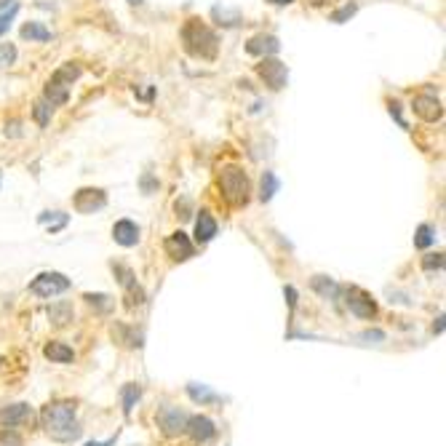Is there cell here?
<instances>
[{"label": "cell", "instance_id": "1", "mask_svg": "<svg viewBox=\"0 0 446 446\" xmlns=\"http://www.w3.org/2000/svg\"><path fill=\"white\" fill-rule=\"evenodd\" d=\"M43 428L46 433L54 438V441H62V444H70L75 438H81V425L75 419V404L72 401H54L43 409Z\"/></svg>", "mask_w": 446, "mask_h": 446}, {"label": "cell", "instance_id": "2", "mask_svg": "<svg viewBox=\"0 0 446 446\" xmlns=\"http://www.w3.org/2000/svg\"><path fill=\"white\" fill-rule=\"evenodd\" d=\"M182 43H185V51L195 59H206L211 62L216 59V51H219V38L216 32L206 22L201 19H188L185 27H182Z\"/></svg>", "mask_w": 446, "mask_h": 446}, {"label": "cell", "instance_id": "3", "mask_svg": "<svg viewBox=\"0 0 446 446\" xmlns=\"http://www.w3.org/2000/svg\"><path fill=\"white\" fill-rule=\"evenodd\" d=\"M219 192H222V198L230 203V206H246L249 203V192H251L246 171H241L238 166L222 169V174H219Z\"/></svg>", "mask_w": 446, "mask_h": 446}, {"label": "cell", "instance_id": "4", "mask_svg": "<svg viewBox=\"0 0 446 446\" xmlns=\"http://www.w3.org/2000/svg\"><path fill=\"white\" fill-rule=\"evenodd\" d=\"M70 289V281L62 275V273H41L32 284H29V294H35V297H59V294H65Z\"/></svg>", "mask_w": 446, "mask_h": 446}, {"label": "cell", "instance_id": "5", "mask_svg": "<svg viewBox=\"0 0 446 446\" xmlns=\"http://www.w3.org/2000/svg\"><path fill=\"white\" fill-rule=\"evenodd\" d=\"M257 75L265 81L268 88H273V91H281L286 86V81H289V70H286V65L284 62H278V59H270V56H265V59L257 65Z\"/></svg>", "mask_w": 446, "mask_h": 446}, {"label": "cell", "instance_id": "6", "mask_svg": "<svg viewBox=\"0 0 446 446\" xmlns=\"http://www.w3.org/2000/svg\"><path fill=\"white\" fill-rule=\"evenodd\" d=\"M345 305L350 308L353 315H358V318H374V313H377V305H374V299L366 294L364 289H345Z\"/></svg>", "mask_w": 446, "mask_h": 446}, {"label": "cell", "instance_id": "7", "mask_svg": "<svg viewBox=\"0 0 446 446\" xmlns=\"http://www.w3.org/2000/svg\"><path fill=\"white\" fill-rule=\"evenodd\" d=\"M72 206H75V211H81V214H94V211L107 206V195L96 188H83L75 192Z\"/></svg>", "mask_w": 446, "mask_h": 446}, {"label": "cell", "instance_id": "8", "mask_svg": "<svg viewBox=\"0 0 446 446\" xmlns=\"http://www.w3.org/2000/svg\"><path fill=\"white\" fill-rule=\"evenodd\" d=\"M158 425L163 428L166 435H179V433H185L188 414L182 409H176V406H163L158 412Z\"/></svg>", "mask_w": 446, "mask_h": 446}, {"label": "cell", "instance_id": "9", "mask_svg": "<svg viewBox=\"0 0 446 446\" xmlns=\"http://www.w3.org/2000/svg\"><path fill=\"white\" fill-rule=\"evenodd\" d=\"M412 110H414V112H417V115L425 123L441 121V115H444L441 99H435L433 94H419V96H414V102H412Z\"/></svg>", "mask_w": 446, "mask_h": 446}, {"label": "cell", "instance_id": "10", "mask_svg": "<svg viewBox=\"0 0 446 446\" xmlns=\"http://www.w3.org/2000/svg\"><path fill=\"white\" fill-rule=\"evenodd\" d=\"M166 254L174 259V262H185V259H190L195 254V246H192V241H190L182 230L171 232V235L166 238Z\"/></svg>", "mask_w": 446, "mask_h": 446}, {"label": "cell", "instance_id": "11", "mask_svg": "<svg viewBox=\"0 0 446 446\" xmlns=\"http://www.w3.org/2000/svg\"><path fill=\"white\" fill-rule=\"evenodd\" d=\"M32 419V409L27 404H11L0 409V425L3 428H19Z\"/></svg>", "mask_w": 446, "mask_h": 446}, {"label": "cell", "instance_id": "12", "mask_svg": "<svg viewBox=\"0 0 446 446\" xmlns=\"http://www.w3.org/2000/svg\"><path fill=\"white\" fill-rule=\"evenodd\" d=\"M246 51L251 56H273L281 51V43H278V38L275 35H265V32H259V35H254L251 41L246 43Z\"/></svg>", "mask_w": 446, "mask_h": 446}, {"label": "cell", "instance_id": "13", "mask_svg": "<svg viewBox=\"0 0 446 446\" xmlns=\"http://www.w3.org/2000/svg\"><path fill=\"white\" fill-rule=\"evenodd\" d=\"M185 431L192 435V441H198V444H203V441H211L214 438V433H216V428H214V422L209 417H188V425H185Z\"/></svg>", "mask_w": 446, "mask_h": 446}, {"label": "cell", "instance_id": "14", "mask_svg": "<svg viewBox=\"0 0 446 446\" xmlns=\"http://www.w3.org/2000/svg\"><path fill=\"white\" fill-rule=\"evenodd\" d=\"M112 238H115V244L121 246H136L139 244V228H136V222L131 219H121V222H115V228H112Z\"/></svg>", "mask_w": 446, "mask_h": 446}, {"label": "cell", "instance_id": "15", "mask_svg": "<svg viewBox=\"0 0 446 446\" xmlns=\"http://www.w3.org/2000/svg\"><path fill=\"white\" fill-rule=\"evenodd\" d=\"M70 96V86L65 81H59L51 75V81L46 83V102L51 105V107H59V105H65Z\"/></svg>", "mask_w": 446, "mask_h": 446}, {"label": "cell", "instance_id": "16", "mask_svg": "<svg viewBox=\"0 0 446 446\" xmlns=\"http://www.w3.org/2000/svg\"><path fill=\"white\" fill-rule=\"evenodd\" d=\"M43 355H46L48 361H54V364H72V361H75V353H72V348H67L65 342H48V345L43 348Z\"/></svg>", "mask_w": 446, "mask_h": 446}, {"label": "cell", "instance_id": "17", "mask_svg": "<svg viewBox=\"0 0 446 446\" xmlns=\"http://www.w3.org/2000/svg\"><path fill=\"white\" fill-rule=\"evenodd\" d=\"M216 235V219L209 211H201V216L195 219V238L198 244H209Z\"/></svg>", "mask_w": 446, "mask_h": 446}, {"label": "cell", "instance_id": "18", "mask_svg": "<svg viewBox=\"0 0 446 446\" xmlns=\"http://www.w3.org/2000/svg\"><path fill=\"white\" fill-rule=\"evenodd\" d=\"M22 38H25V41L46 43V41H51V29H46L41 22H29V25L22 27Z\"/></svg>", "mask_w": 446, "mask_h": 446}, {"label": "cell", "instance_id": "19", "mask_svg": "<svg viewBox=\"0 0 446 446\" xmlns=\"http://www.w3.org/2000/svg\"><path fill=\"white\" fill-rule=\"evenodd\" d=\"M139 395H142V388H139V385H134V382L123 385L121 398H123V412H126V414H131V409H134V404L139 401Z\"/></svg>", "mask_w": 446, "mask_h": 446}, {"label": "cell", "instance_id": "20", "mask_svg": "<svg viewBox=\"0 0 446 446\" xmlns=\"http://www.w3.org/2000/svg\"><path fill=\"white\" fill-rule=\"evenodd\" d=\"M278 188H281L278 176L273 174V171H265V176H262V192H259V198H262V201H270L273 195L278 192Z\"/></svg>", "mask_w": 446, "mask_h": 446}, {"label": "cell", "instance_id": "21", "mask_svg": "<svg viewBox=\"0 0 446 446\" xmlns=\"http://www.w3.org/2000/svg\"><path fill=\"white\" fill-rule=\"evenodd\" d=\"M41 225H48L51 232H59L67 225V214H62V211H46V214L41 216Z\"/></svg>", "mask_w": 446, "mask_h": 446}, {"label": "cell", "instance_id": "22", "mask_svg": "<svg viewBox=\"0 0 446 446\" xmlns=\"http://www.w3.org/2000/svg\"><path fill=\"white\" fill-rule=\"evenodd\" d=\"M54 78H59V81H65L67 86H72V81H78V78H81V67H78L75 62H67V65H62V67L56 70Z\"/></svg>", "mask_w": 446, "mask_h": 446}, {"label": "cell", "instance_id": "23", "mask_svg": "<svg viewBox=\"0 0 446 446\" xmlns=\"http://www.w3.org/2000/svg\"><path fill=\"white\" fill-rule=\"evenodd\" d=\"M188 393H190V398H192V401H201V404H206V401H216V398H219L214 391H209L206 385H195V382L188 385Z\"/></svg>", "mask_w": 446, "mask_h": 446}, {"label": "cell", "instance_id": "24", "mask_svg": "<svg viewBox=\"0 0 446 446\" xmlns=\"http://www.w3.org/2000/svg\"><path fill=\"white\" fill-rule=\"evenodd\" d=\"M433 241H435V235H433L431 225H419L417 232H414V246L417 249H428V246H433Z\"/></svg>", "mask_w": 446, "mask_h": 446}, {"label": "cell", "instance_id": "25", "mask_svg": "<svg viewBox=\"0 0 446 446\" xmlns=\"http://www.w3.org/2000/svg\"><path fill=\"white\" fill-rule=\"evenodd\" d=\"M313 289H315L318 294H324V297H329V294H334V291H337L334 281H329L326 275H315V278H313Z\"/></svg>", "mask_w": 446, "mask_h": 446}, {"label": "cell", "instance_id": "26", "mask_svg": "<svg viewBox=\"0 0 446 446\" xmlns=\"http://www.w3.org/2000/svg\"><path fill=\"white\" fill-rule=\"evenodd\" d=\"M16 11H19V6H11V8H6L3 14H0V38L8 32V27H11V22H14V16H16Z\"/></svg>", "mask_w": 446, "mask_h": 446}, {"label": "cell", "instance_id": "27", "mask_svg": "<svg viewBox=\"0 0 446 446\" xmlns=\"http://www.w3.org/2000/svg\"><path fill=\"white\" fill-rule=\"evenodd\" d=\"M32 112H35V121L41 123V126H48V118H51V105L48 102H38Z\"/></svg>", "mask_w": 446, "mask_h": 446}, {"label": "cell", "instance_id": "28", "mask_svg": "<svg viewBox=\"0 0 446 446\" xmlns=\"http://www.w3.org/2000/svg\"><path fill=\"white\" fill-rule=\"evenodd\" d=\"M0 446H22V438L14 433V428H3L0 431Z\"/></svg>", "mask_w": 446, "mask_h": 446}, {"label": "cell", "instance_id": "29", "mask_svg": "<svg viewBox=\"0 0 446 446\" xmlns=\"http://www.w3.org/2000/svg\"><path fill=\"white\" fill-rule=\"evenodd\" d=\"M422 268L425 270H441L444 268V254L438 251V254H428V257L422 259Z\"/></svg>", "mask_w": 446, "mask_h": 446}, {"label": "cell", "instance_id": "30", "mask_svg": "<svg viewBox=\"0 0 446 446\" xmlns=\"http://www.w3.org/2000/svg\"><path fill=\"white\" fill-rule=\"evenodd\" d=\"M355 14V3H348V6H345V8H339V11H334V14H332V22H345V19H348V16H353Z\"/></svg>", "mask_w": 446, "mask_h": 446}, {"label": "cell", "instance_id": "31", "mask_svg": "<svg viewBox=\"0 0 446 446\" xmlns=\"http://www.w3.org/2000/svg\"><path fill=\"white\" fill-rule=\"evenodd\" d=\"M70 305H62V308H54L51 310V318H54V324H67L70 318Z\"/></svg>", "mask_w": 446, "mask_h": 446}, {"label": "cell", "instance_id": "32", "mask_svg": "<svg viewBox=\"0 0 446 446\" xmlns=\"http://www.w3.org/2000/svg\"><path fill=\"white\" fill-rule=\"evenodd\" d=\"M86 299H88L91 305H99L102 310H107L110 308V297H105V294H86Z\"/></svg>", "mask_w": 446, "mask_h": 446}, {"label": "cell", "instance_id": "33", "mask_svg": "<svg viewBox=\"0 0 446 446\" xmlns=\"http://www.w3.org/2000/svg\"><path fill=\"white\" fill-rule=\"evenodd\" d=\"M0 59H6V62L11 65V62L16 59V48H14V46H0Z\"/></svg>", "mask_w": 446, "mask_h": 446}, {"label": "cell", "instance_id": "34", "mask_svg": "<svg viewBox=\"0 0 446 446\" xmlns=\"http://www.w3.org/2000/svg\"><path fill=\"white\" fill-rule=\"evenodd\" d=\"M273 6H289V3H294V0H270Z\"/></svg>", "mask_w": 446, "mask_h": 446}, {"label": "cell", "instance_id": "35", "mask_svg": "<svg viewBox=\"0 0 446 446\" xmlns=\"http://www.w3.org/2000/svg\"><path fill=\"white\" fill-rule=\"evenodd\" d=\"M313 6H324V3H329V0H310Z\"/></svg>", "mask_w": 446, "mask_h": 446}, {"label": "cell", "instance_id": "36", "mask_svg": "<svg viewBox=\"0 0 446 446\" xmlns=\"http://www.w3.org/2000/svg\"><path fill=\"white\" fill-rule=\"evenodd\" d=\"M107 444H112V441H105V444H99V441H96V444H88V446H107Z\"/></svg>", "mask_w": 446, "mask_h": 446}, {"label": "cell", "instance_id": "37", "mask_svg": "<svg viewBox=\"0 0 446 446\" xmlns=\"http://www.w3.org/2000/svg\"><path fill=\"white\" fill-rule=\"evenodd\" d=\"M3 6H8V0H0V8H3Z\"/></svg>", "mask_w": 446, "mask_h": 446}]
</instances>
